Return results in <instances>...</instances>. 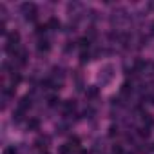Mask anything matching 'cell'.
Instances as JSON below:
<instances>
[{"mask_svg":"<svg viewBox=\"0 0 154 154\" xmlns=\"http://www.w3.org/2000/svg\"><path fill=\"white\" fill-rule=\"evenodd\" d=\"M152 27H154V24H152ZM152 33H154V29H152Z\"/></svg>","mask_w":154,"mask_h":154,"instance_id":"1","label":"cell"}]
</instances>
